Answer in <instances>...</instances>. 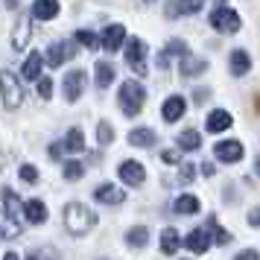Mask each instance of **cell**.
Returning a JSON list of instances; mask_svg holds the SVG:
<instances>
[{
    "mask_svg": "<svg viewBox=\"0 0 260 260\" xmlns=\"http://www.w3.org/2000/svg\"><path fill=\"white\" fill-rule=\"evenodd\" d=\"M64 225H68V231H71V234L82 237V234H88V231L96 225V213L91 211V208L79 205V202H71V205L64 208Z\"/></svg>",
    "mask_w": 260,
    "mask_h": 260,
    "instance_id": "cell-1",
    "label": "cell"
},
{
    "mask_svg": "<svg viewBox=\"0 0 260 260\" xmlns=\"http://www.w3.org/2000/svg\"><path fill=\"white\" fill-rule=\"evenodd\" d=\"M117 100H120V108H123L126 117H138L143 103H146V91H143V85L138 82V79H129V82L120 85Z\"/></svg>",
    "mask_w": 260,
    "mask_h": 260,
    "instance_id": "cell-2",
    "label": "cell"
},
{
    "mask_svg": "<svg viewBox=\"0 0 260 260\" xmlns=\"http://www.w3.org/2000/svg\"><path fill=\"white\" fill-rule=\"evenodd\" d=\"M0 91H3V106L9 108V111H15V108L24 103V88H21V82L15 79L12 71L0 73Z\"/></svg>",
    "mask_w": 260,
    "mask_h": 260,
    "instance_id": "cell-3",
    "label": "cell"
},
{
    "mask_svg": "<svg viewBox=\"0 0 260 260\" xmlns=\"http://www.w3.org/2000/svg\"><path fill=\"white\" fill-rule=\"evenodd\" d=\"M208 24H211L216 32H237V29H240V15H237L234 9H228V6H219V9L211 12Z\"/></svg>",
    "mask_w": 260,
    "mask_h": 260,
    "instance_id": "cell-4",
    "label": "cell"
},
{
    "mask_svg": "<svg viewBox=\"0 0 260 260\" xmlns=\"http://www.w3.org/2000/svg\"><path fill=\"white\" fill-rule=\"evenodd\" d=\"M85 85H88V73L85 71H71L68 76H64V82H61V88H64V100H68V103H76V100L82 96Z\"/></svg>",
    "mask_w": 260,
    "mask_h": 260,
    "instance_id": "cell-5",
    "label": "cell"
},
{
    "mask_svg": "<svg viewBox=\"0 0 260 260\" xmlns=\"http://www.w3.org/2000/svg\"><path fill=\"white\" fill-rule=\"evenodd\" d=\"M126 61L135 68L138 76H146V73H149L146 64H143V61H146V44H143L141 38H132L129 44H126Z\"/></svg>",
    "mask_w": 260,
    "mask_h": 260,
    "instance_id": "cell-6",
    "label": "cell"
},
{
    "mask_svg": "<svg viewBox=\"0 0 260 260\" xmlns=\"http://www.w3.org/2000/svg\"><path fill=\"white\" fill-rule=\"evenodd\" d=\"M76 56V47H73L71 41H56L53 47H47V56H44V61H47L50 68H59L64 59H73Z\"/></svg>",
    "mask_w": 260,
    "mask_h": 260,
    "instance_id": "cell-7",
    "label": "cell"
},
{
    "mask_svg": "<svg viewBox=\"0 0 260 260\" xmlns=\"http://www.w3.org/2000/svg\"><path fill=\"white\" fill-rule=\"evenodd\" d=\"M211 243H213V237H211L208 228H193V231L184 237V246H187L190 251H196V254H205V251L211 248Z\"/></svg>",
    "mask_w": 260,
    "mask_h": 260,
    "instance_id": "cell-8",
    "label": "cell"
},
{
    "mask_svg": "<svg viewBox=\"0 0 260 260\" xmlns=\"http://www.w3.org/2000/svg\"><path fill=\"white\" fill-rule=\"evenodd\" d=\"M202 6H205V0H170L164 12H167V18H181V15L202 12Z\"/></svg>",
    "mask_w": 260,
    "mask_h": 260,
    "instance_id": "cell-9",
    "label": "cell"
},
{
    "mask_svg": "<svg viewBox=\"0 0 260 260\" xmlns=\"http://www.w3.org/2000/svg\"><path fill=\"white\" fill-rule=\"evenodd\" d=\"M123 41H126V29H123V24H108L106 29H103V50L114 53V50L123 47Z\"/></svg>",
    "mask_w": 260,
    "mask_h": 260,
    "instance_id": "cell-10",
    "label": "cell"
},
{
    "mask_svg": "<svg viewBox=\"0 0 260 260\" xmlns=\"http://www.w3.org/2000/svg\"><path fill=\"white\" fill-rule=\"evenodd\" d=\"M120 178H123L126 184H132V187H138V184L146 181V170H143V164H138V161H123V164H120Z\"/></svg>",
    "mask_w": 260,
    "mask_h": 260,
    "instance_id": "cell-11",
    "label": "cell"
},
{
    "mask_svg": "<svg viewBox=\"0 0 260 260\" xmlns=\"http://www.w3.org/2000/svg\"><path fill=\"white\" fill-rule=\"evenodd\" d=\"M184 111H187L184 96H170V100H164V106H161V117H164L167 123H176V120L184 117Z\"/></svg>",
    "mask_w": 260,
    "mask_h": 260,
    "instance_id": "cell-12",
    "label": "cell"
},
{
    "mask_svg": "<svg viewBox=\"0 0 260 260\" xmlns=\"http://www.w3.org/2000/svg\"><path fill=\"white\" fill-rule=\"evenodd\" d=\"M216 158L219 161H225V164H234V161H240L243 158V143L240 141H222V143H216Z\"/></svg>",
    "mask_w": 260,
    "mask_h": 260,
    "instance_id": "cell-13",
    "label": "cell"
},
{
    "mask_svg": "<svg viewBox=\"0 0 260 260\" xmlns=\"http://www.w3.org/2000/svg\"><path fill=\"white\" fill-rule=\"evenodd\" d=\"M231 123H234V117H231L225 108H213L211 114L205 117V126H208V132H225V129H231Z\"/></svg>",
    "mask_w": 260,
    "mask_h": 260,
    "instance_id": "cell-14",
    "label": "cell"
},
{
    "mask_svg": "<svg viewBox=\"0 0 260 260\" xmlns=\"http://www.w3.org/2000/svg\"><path fill=\"white\" fill-rule=\"evenodd\" d=\"M96 202H103V205H123V199H126V193L120 187H114V184H100V187L94 190Z\"/></svg>",
    "mask_w": 260,
    "mask_h": 260,
    "instance_id": "cell-15",
    "label": "cell"
},
{
    "mask_svg": "<svg viewBox=\"0 0 260 260\" xmlns=\"http://www.w3.org/2000/svg\"><path fill=\"white\" fill-rule=\"evenodd\" d=\"M59 15V0H36L32 3V18L38 21H53Z\"/></svg>",
    "mask_w": 260,
    "mask_h": 260,
    "instance_id": "cell-16",
    "label": "cell"
},
{
    "mask_svg": "<svg viewBox=\"0 0 260 260\" xmlns=\"http://www.w3.org/2000/svg\"><path fill=\"white\" fill-rule=\"evenodd\" d=\"M29 36H32V24H29V18H21L18 26L12 29V47L15 50H24L29 44Z\"/></svg>",
    "mask_w": 260,
    "mask_h": 260,
    "instance_id": "cell-17",
    "label": "cell"
},
{
    "mask_svg": "<svg viewBox=\"0 0 260 260\" xmlns=\"http://www.w3.org/2000/svg\"><path fill=\"white\" fill-rule=\"evenodd\" d=\"M24 216H26L32 225H41L44 219H47V205H44L41 199H29V202L24 205Z\"/></svg>",
    "mask_w": 260,
    "mask_h": 260,
    "instance_id": "cell-18",
    "label": "cell"
},
{
    "mask_svg": "<svg viewBox=\"0 0 260 260\" xmlns=\"http://www.w3.org/2000/svg\"><path fill=\"white\" fill-rule=\"evenodd\" d=\"M228 68H231L234 76H246V73L251 71V59H248L246 50H234V53H231V59H228Z\"/></svg>",
    "mask_w": 260,
    "mask_h": 260,
    "instance_id": "cell-19",
    "label": "cell"
},
{
    "mask_svg": "<svg viewBox=\"0 0 260 260\" xmlns=\"http://www.w3.org/2000/svg\"><path fill=\"white\" fill-rule=\"evenodd\" d=\"M170 56H190V50H187V44L184 41H178V38H173L170 44H167V50L164 53H158V68H167V61H170Z\"/></svg>",
    "mask_w": 260,
    "mask_h": 260,
    "instance_id": "cell-20",
    "label": "cell"
},
{
    "mask_svg": "<svg viewBox=\"0 0 260 260\" xmlns=\"http://www.w3.org/2000/svg\"><path fill=\"white\" fill-rule=\"evenodd\" d=\"M178 246H181V234H178L176 228H164L161 231V251L164 254H176Z\"/></svg>",
    "mask_w": 260,
    "mask_h": 260,
    "instance_id": "cell-21",
    "label": "cell"
},
{
    "mask_svg": "<svg viewBox=\"0 0 260 260\" xmlns=\"http://www.w3.org/2000/svg\"><path fill=\"white\" fill-rule=\"evenodd\" d=\"M3 205H6V213H9L12 219H21V213H24V205H21V199H18V193H15L12 187L3 190Z\"/></svg>",
    "mask_w": 260,
    "mask_h": 260,
    "instance_id": "cell-22",
    "label": "cell"
},
{
    "mask_svg": "<svg viewBox=\"0 0 260 260\" xmlns=\"http://www.w3.org/2000/svg\"><path fill=\"white\" fill-rule=\"evenodd\" d=\"M0 237H6V240H15V237H21V222L12 219L9 213L0 211Z\"/></svg>",
    "mask_w": 260,
    "mask_h": 260,
    "instance_id": "cell-23",
    "label": "cell"
},
{
    "mask_svg": "<svg viewBox=\"0 0 260 260\" xmlns=\"http://www.w3.org/2000/svg\"><path fill=\"white\" fill-rule=\"evenodd\" d=\"M41 61H44L41 53H32V56L24 61V68H21V71H24V79H36V82L41 79Z\"/></svg>",
    "mask_w": 260,
    "mask_h": 260,
    "instance_id": "cell-24",
    "label": "cell"
},
{
    "mask_svg": "<svg viewBox=\"0 0 260 260\" xmlns=\"http://www.w3.org/2000/svg\"><path fill=\"white\" fill-rule=\"evenodd\" d=\"M205 71H208V61L205 59H193V56H184L181 59V73L184 76H199Z\"/></svg>",
    "mask_w": 260,
    "mask_h": 260,
    "instance_id": "cell-25",
    "label": "cell"
},
{
    "mask_svg": "<svg viewBox=\"0 0 260 260\" xmlns=\"http://www.w3.org/2000/svg\"><path fill=\"white\" fill-rule=\"evenodd\" d=\"M176 213H181V216H193V213H199V199L196 196H178L176 199Z\"/></svg>",
    "mask_w": 260,
    "mask_h": 260,
    "instance_id": "cell-26",
    "label": "cell"
},
{
    "mask_svg": "<svg viewBox=\"0 0 260 260\" xmlns=\"http://www.w3.org/2000/svg\"><path fill=\"white\" fill-rule=\"evenodd\" d=\"M178 146L184 149V152H196L202 146V138H199V132L196 129H187V132H181L178 135Z\"/></svg>",
    "mask_w": 260,
    "mask_h": 260,
    "instance_id": "cell-27",
    "label": "cell"
},
{
    "mask_svg": "<svg viewBox=\"0 0 260 260\" xmlns=\"http://www.w3.org/2000/svg\"><path fill=\"white\" fill-rule=\"evenodd\" d=\"M94 73H96V85H100V88H108V85L114 82V68H111L108 61H96Z\"/></svg>",
    "mask_w": 260,
    "mask_h": 260,
    "instance_id": "cell-28",
    "label": "cell"
},
{
    "mask_svg": "<svg viewBox=\"0 0 260 260\" xmlns=\"http://www.w3.org/2000/svg\"><path fill=\"white\" fill-rule=\"evenodd\" d=\"M129 143L132 146H143V149H146V146H152L155 143V132L152 129H135L129 135Z\"/></svg>",
    "mask_w": 260,
    "mask_h": 260,
    "instance_id": "cell-29",
    "label": "cell"
},
{
    "mask_svg": "<svg viewBox=\"0 0 260 260\" xmlns=\"http://www.w3.org/2000/svg\"><path fill=\"white\" fill-rule=\"evenodd\" d=\"M64 149H68V152H82V149H85L82 129H71V132H68V138H64Z\"/></svg>",
    "mask_w": 260,
    "mask_h": 260,
    "instance_id": "cell-30",
    "label": "cell"
},
{
    "mask_svg": "<svg viewBox=\"0 0 260 260\" xmlns=\"http://www.w3.org/2000/svg\"><path fill=\"white\" fill-rule=\"evenodd\" d=\"M205 228L213 234V243H219V246H228V243H231V234L216 225V216H208V225H205Z\"/></svg>",
    "mask_w": 260,
    "mask_h": 260,
    "instance_id": "cell-31",
    "label": "cell"
},
{
    "mask_svg": "<svg viewBox=\"0 0 260 260\" xmlns=\"http://www.w3.org/2000/svg\"><path fill=\"white\" fill-rule=\"evenodd\" d=\"M146 240H149V231H146V228H132L129 234H126V243H129L132 248H143L146 246Z\"/></svg>",
    "mask_w": 260,
    "mask_h": 260,
    "instance_id": "cell-32",
    "label": "cell"
},
{
    "mask_svg": "<svg viewBox=\"0 0 260 260\" xmlns=\"http://www.w3.org/2000/svg\"><path fill=\"white\" fill-rule=\"evenodd\" d=\"M61 173H64V178L76 181V178H82V176H85V164H82V161H64Z\"/></svg>",
    "mask_w": 260,
    "mask_h": 260,
    "instance_id": "cell-33",
    "label": "cell"
},
{
    "mask_svg": "<svg viewBox=\"0 0 260 260\" xmlns=\"http://www.w3.org/2000/svg\"><path fill=\"white\" fill-rule=\"evenodd\" d=\"M76 41H79V44H85V47H91V50L103 47V38H96L91 29H76Z\"/></svg>",
    "mask_w": 260,
    "mask_h": 260,
    "instance_id": "cell-34",
    "label": "cell"
},
{
    "mask_svg": "<svg viewBox=\"0 0 260 260\" xmlns=\"http://www.w3.org/2000/svg\"><path fill=\"white\" fill-rule=\"evenodd\" d=\"M100 143H103V146H108V143H114V129H111V123H106V120H103V123H100Z\"/></svg>",
    "mask_w": 260,
    "mask_h": 260,
    "instance_id": "cell-35",
    "label": "cell"
},
{
    "mask_svg": "<svg viewBox=\"0 0 260 260\" xmlns=\"http://www.w3.org/2000/svg\"><path fill=\"white\" fill-rule=\"evenodd\" d=\"M26 260H59V257H56V251H53V248H44V251L36 248V251H29V254H26Z\"/></svg>",
    "mask_w": 260,
    "mask_h": 260,
    "instance_id": "cell-36",
    "label": "cell"
},
{
    "mask_svg": "<svg viewBox=\"0 0 260 260\" xmlns=\"http://www.w3.org/2000/svg\"><path fill=\"white\" fill-rule=\"evenodd\" d=\"M38 94H41V100H50V96H53V79H50V76L38 79Z\"/></svg>",
    "mask_w": 260,
    "mask_h": 260,
    "instance_id": "cell-37",
    "label": "cell"
},
{
    "mask_svg": "<svg viewBox=\"0 0 260 260\" xmlns=\"http://www.w3.org/2000/svg\"><path fill=\"white\" fill-rule=\"evenodd\" d=\"M18 173H21V178H24V181H29V184H36V181H38V170L32 164H24Z\"/></svg>",
    "mask_w": 260,
    "mask_h": 260,
    "instance_id": "cell-38",
    "label": "cell"
},
{
    "mask_svg": "<svg viewBox=\"0 0 260 260\" xmlns=\"http://www.w3.org/2000/svg\"><path fill=\"white\" fill-rule=\"evenodd\" d=\"M178 178H181L184 184H190V181H193V164H184V167H181V170H178Z\"/></svg>",
    "mask_w": 260,
    "mask_h": 260,
    "instance_id": "cell-39",
    "label": "cell"
},
{
    "mask_svg": "<svg viewBox=\"0 0 260 260\" xmlns=\"http://www.w3.org/2000/svg\"><path fill=\"white\" fill-rule=\"evenodd\" d=\"M234 260H260V254L254 251V248H246V251H240Z\"/></svg>",
    "mask_w": 260,
    "mask_h": 260,
    "instance_id": "cell-40",
    "label": "cell"
},
{
    "mask_svg": "<svg viewBox=\"0 0 260 260\" xmlns=\"http://www.w3.org/2000/svg\"><path fill=\"white\" fill-rule=\"evenodd\" d=\"M246 222L251 225V228H257V225H260V208H254V211H248Z\"/></svg>",
    "mask_w": 260,
    "mask_h": 260,
    "instance_id": "cell-41",
    "label": "cell"
},
{
    "mask_svg": "<svg viewBox=\"0 0 260 260\" xmlns=\"http://www.w3.org/2000/svg\"><path fill=\"white\" fill-rule=\"evenodd\" d=\"M161 158H164L167 164H178V152H176V149H167V152L161 155Z\"/></svg>",
    "mask_w": 260,
    "mask_h": 260,
    "instance_id": "cell-42",
    "label": "cell"
},
{
    "mask_svg": "<svg viewBox=\"0 0 260 260\" xmlns=\"http://www.w3.org/2000/svg\"><path fill=\"white\" fill-rule=\"evenodd\" d=\"M213 173H216V167H213V164H208V161H205V164H202V176H205V178H211Z\"/></svg>",
    "mask_w": 260,
    "mask_h": 260,
    "instance_id": "cell-43",
    "label": "cell"
},
{
    "mask_svg": "<svg viewBox=\"0 0 260 260\" xmlns=\"http://www.w3.org/2000/svg\"><path fill=\"white\" fill-rule=\"evenodd\" d=\"M205 94H208L205 88H202V91H196V103H205ZM208 96H211V94H208Z\"/></svg>",
    "mask_w": 260,
    "mask_h": 260,
    "instance_id": "cell-44",
    "label": "cell"
},
{
    "mask_svg": "<svg viewBox=\"0 0 260 260\" xmlns=\"http://www.w3.org/2000/svg\"><path fill=\"white\" fill-rule=\"evenodd\" d=\"M3 260H21V254H15V251H6V254H3Z\"/></svg>",
    "mask_w": 260,
    "mask_h": 260,
    "instance_id": "cell-45",
    "label": "cell"
},
{
    "mask_svg": "<svg viewBox=\"0 0 260 260\" xmlns=\"http://www.w3.org/2000/svg\"><path fill=\"white\" fill-rule=\"evenodd\" d=\"M6 3V9H18V0H3Z\"/></svg>",
    "mask_w": 260,
    "mask_h": 260,
    "instance_id": "cell-46",
    "label": "cell"
},
{
    "mask_svg": "<svg viewBox=\"0 0 260 260\" xmlns=\"http://www.w3.org/2000/svg\"><path fill=\"white\" fill-rule=\"evenodd\" d=\"M254 173H257V176H260V158H257V161H254Z\"/></svg>",
    "mask_w": 260,
    "mask_h": 260,
    "instance_id": "cell-47",
    "label": "cell"
},
{
    "mask_svg": "<svg viewBox=\"0 0 260 260\" xmlns=\"http://www.w3.org/2000/svg\"><path fill=\"white\" fill-rule=\"evenodd\" d=\"M0 173H3V158H0Z\"/></svg>",
    "mask_w": 260,
    "mask_h": 260,
    "instance_id": "cell-48",
    "label": "cell"
},
{
    "mask_svg": "<svg viewBox=\"0 0 260 260\" xmlns=\"http://www.w3.org/2000/svg\"><path fill=\"white\" fill-rule=\"evenodd\" d=\"M143 3H155V0H143Z\"/></svg>",
    "mask_w": 260,
    "mask_h": 260,
    "instance_id": "cell-49",
    "label": "cell"
},
{
    "mask_svg": "<svg viewBox=\"0 0 260 260\" xmlns=\"http://www.w3.org/2000/svg\"><path fill=\"white\" fill-rule=\"evenodd\" d=\"M100 260H106V257H100Z\"/></svg>",
    "mask_w": 260,
    "mask_h": 260,
    "instance_id": "cell-50",
    "label": "cell"
}]
</instances>
